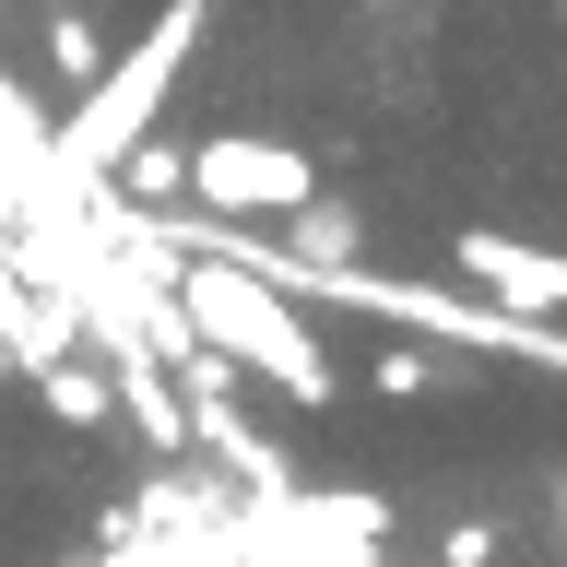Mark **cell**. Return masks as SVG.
<instances>
[{
    "mask_svg": "<svg viewBox=\"0 0 567 567\" xmlns=\"http://www.w3.org/2000/svg\"><path fill=\"white\" fill-rule=\"evenodd\" d=\"M437 567H496V520H450L437 532Z\"/></svg>",
    "mask_w": 567,
    "mask_h": 567,
    "instance_id": "obj_7",
    "label": "cell"
},
{
    "mask_svg": "<svg viewBox=\"0 0 567 567\" xmlns=\"http://www.w3.org/2000/svg\"><path fill=\"white\" fill-rule=\"evenodd\" d=\"M379 390H390V402H425V390H437V367H425V354H402V343H390V354H379Z\"/></svg>",
    "mask_w": 567,
    "mask_h": 567,
    "instance_id": "obj_8",
    "label": "cell"
},
{
    "mask_svg": "<svg viewBox=\"0 0 567 567\" xmlns=\"http://www.w3.org/2000/svg\"><path fill=\"white\" fill-rule=\"evenodd\" d=\"M202 213H296L319 189V166L296 154V142H260V131H213L189 142V177H177Z\"/></svg>",
    "mask_w": 567,
    "mask_h": 567,
    "instance_id": "obj_2",
    "label": "cell"
},
{
    "mask_svg": "<svg viewBox=\"0 0 567 567\" xmlns=\"http://www.w3.org/2000/svg\"><path fill=\"white\" fill-rule=\"evenodd\" d=\"M461 272L485 284L496 308H567V248H520V237H496V225H473L461 237Z\"/></svg>",
    "mask_w": 567,
    "mask_h": 567,
    "instance_id": "obj_3",
    "label": "cell"
},
{
    "mask_svg": "<svg viewBox=\"0 0 567 567\" xmlns=\"http://www.w3.org/2000/svg\"><path fill=\"white\" fill-rule=\"evenodd\" d=\"M177 308H189V331H202L237 379H272L284 402H331V354H319V331L296 319V296H284L272 272H248V260H177Z\"/></svg>",
    "mask_w": 567,
    "mask_h": 567,
    "instance_id": "obj_1",
    "label": "cell"
},
{
    "mask_svg": "<svg viewBox=\"0 0 567 567\" xmlns=\"http://www.w3.org/2000/svg\"><path fill=\"white\" fill-rule=\"evenodd\" d=\"M556 532H567V485H556Z\"/></svg>",
    "mask_w": 567,
    "mask_h": 567,
    "instance_id": "obj_9",
    "label": "cell"
},
{
    "mask_svg": "<svg viewBox=\"0 0 567 567\" xmlns=\"http://www.w3.org/2000/svg\"><path fill=\"white\" fill-rule=\"evenodd\" d=\"M35 402H48V425H71V437H106V414H118V379L106 367H35Z\"/></svg>",
    "mask_w": 567,
    "mask_h": 567,
    "instance_id": "obj_5",
    "label": "cell"
},
{
    "mask_svg": "<svg viewBox=\"0 0 567 567\" xmlns=\"http://www.w3.org/2000/svg\"><path fill=\"white\" fill-rule=\"evenodd\" d=\"M48 60H60L71 83H95V71H106V35L83 24V12H48Z\"/></svg>",
    "mask_w": 567,
    "mask_h": 567,
    "instance_id": "obj_6",
    "label": "cell"
},
{
    "mask_svg": "<svg viewBox=\"0 0 567 567\" xmlns=\"http://www.w3.org/2000/svg\"><path fill=\"white\" fill-rule=\"evenodd\" d=\"M354 237H367V213H343V202H319V189H308V202H296V213H284V260H308V272H343V260H354Z\"/></svg>",
    "mask_w": 567,
    "mask_h": 567,
    "instance_id": "obj_4",
    "label": "cell"
}]
</instances>
